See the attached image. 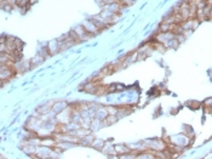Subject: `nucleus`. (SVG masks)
I'll return each instance as SVG.
<instances>
[{
  "label": "nucleus",
  "mask_w": 212,
  "mask_h": 159,
  "mask_svg": "<svg viewBox=\"0 0 212 159\" xmlns=\"http://www.w3.org/2000/svg\"><path fill=\"white\" fill-rule=\"evenodd\" d=\"M82 27H84V29L86 30L88 33H90V34H92V35H95V34H97L98 32H100V29L92 23V21L90 20V21H85L82 24H81Z\"/></svg>",
  "instance_id": "obj_1"
},
{
  "label": "nucleus",
  "mask_w": 212,
  "mask_h": 159,
  "mask_svg": "<svg viewBox=\"0 0 212 159\" xmlns=\"http://www.w3.org/2000/svg\"><path fill=\"white\" fill-rule=\"evenodd\" d=\"M46 48H48V50H49V52H50L51 56L56 55L60 51V42H58V39H54V40L49 42V44H48Z\"/></svg>",
  "instance_id": "obj_2"
},
{
  "label": "nucleus",
  "mask_w": 212,
  "mask_h": 159,
  "mask_svg": "<svg viewBox=\"0 0 212 159\" xmlns=\"http://www.w3.org/2000/svg\"><path fill=\"white\" fill-rule=\"evenodd\" d=\"M12 70L14 69H0V80L6 82L12 76Z\"/></svg>",
  "instance_id": "obj_3"
},
{
  "label": "nucleus",
  "mask_w": 212,
  "mask_h": 159,
  "mask_svg": "<svg viewBox=\"0 0 212 159\" xmlns=\"http://www.w3.org/2000/svg\"><path fill=\"white\" fill-rule=\"evenodd\" d=\"M66 106H67L66 102H55L51 109H52L55 113H60V112H63V111L66 109Z\"/></svg>",
  "instance_id": "obj_4"
},
{
  "label": "nucleus",
  "mask_w": 212,
  "mask_h": 159,
  "mask_svg": "<svg viewBox=\"0 0 212 159\" xmlns=\"http://www.w3.org/2000/svg\"><path fill=\"white\" fill-rule=\"evenodd\" d=\"M44 61H45V58L42 57L41 55H36L35 57H33V58L30 60V64H32V67H36V66L41 64Z\"/></svg>",
  "instance_id": "obj_5"
},
{
  "label": "nucleus",
  "mask_w": 212,
  "mask_h": 159,
  "mask_svg": "<svg viewBox=\"0 0 212 159\" xmlns=\"http://www.w3.org/2000/svg\"><path fill=\"white\" fill-rule=\"evenodd\" d=\"M170 23H166V22H162L161 24H160V27H159V29H160V33H166V32H170Z\"/></svg>",
  "instance_id": "obj_6"
},
{
  "label": "nucleus",
  "mask_w": 212,
  "mask_h": 159,
  "mask_svg": "<svg viewBox=\"0 0 212 159\" xmlns=\"http://www.w3.org/2000/svg\"><path fill=\"white\" fill-rule=\"evenodd\" d=\"M16 6L17 8H24L28 5V0H16Z\"/></svg>",
  "instance_id": "obj_7"
},
{
  "label": "nucleus",
  "mask_w": 212,
  "mask_h": 159,
  "mask_svg": "<svg viewBox=\"0 0 212 159\" xmlns=\"http://www.w3.org/2000/svg\"><path fill=\"white\" fill-rule=\"evenodd\" d=\"M114 149H115V152H116V153H119V154H122V153H126L127 151H129V149H127L126 147H121V146H116V147H115Z\"/></svg>",
  "instance_id": "obj_8"
},
{
  "label": "nucleus",
  "mask_w": 212,
  "mask_h": 159,
  "mask_svg": "<svg viewBox=\"0 0 212 159\" xmlns=\"http://www.w3.org/2000/svg\"><path fill=\"white\" fill-rule=\"evenodd\" d=\"M68 34H69V35H70V36L74 39V40H75V43H80V42H81V40H80V38L78 36V34H76L74 30H70Z\"/></svg>",
  "instance_id": "obj_9"
},
{
  "label": "nucleus",
  "mask_w": 212,
  "mask_h": 159,
  "mask_svg": "<svg viewBox=\"0 0 212 159\" xmlns=\"http://www.w3.org/2000/svg\"><path fill=\"white\" fill-rule=\"evenodd\" d=\"M107 112H108V114H116L118 113V108L116 107H107Z\"/></svg>",
  "instance_id": "obj_10"
},
{
  "label": "nucleus",
  "mask_w": 212,
  "mask_h": 159,
  "mask_svg": "<svg viewBox=\"0 0 212 159\" xmlns=\"http://www.w3.org/2000/svg\"><path fill=\"white\" fill-rule=\"evenodd\" d=\"M114 91H116V84H112L107 88V92H114Z\"/></svg>",
  "instance_id": "obj_11"
},
{
  "label": "nucleus",
  "mask_w": 212,
  "mask_h": 159,
  "mask_svg": "<svg viewBox=\"0 0 212 159\" xmlns=\"http://www.w3.org/2000/svg\"><path fill=\"white\" fill-rule=\"evenodd\" d=\"M121 5H124V6H129V5H131L132 3H134V0H121Z\"/></svg>",
  "instance_id": "obj_12"
},
{
  "label": "nucleus",
  "mask_w": 212,
  "mask_h": 159,
  "mask_svg": "<svg viewBox=\"0 0 212 159\" xmlns=\"http://www.w3.org/2000/svg\"><path fill=\"white\" fill-rule=\"evenodd\" d=\"M137 158H155V157L152 155V154H149V153H144L142 155H137Z\"/></svg>",
  "instance_id": "obj_13"
},
{
  "label": "nucleus",
  "mask_w": 212,
  "mask_h": 159,
  "mask_svg": "<svg viewBox=\"0 0 212 159\" xmlns=\"http://www.w3.org/2000/svg\"><path fill=\"white\" fill-rule=\"evenodd\" d=\"M8 51V49H6V44L4 43V44H2L0 43V52H6Z\"/></svg>",
  "instance_id": "obj_14"
},
{
  "label": "nucleus",
  "mask_w": 212,
  "mask_h": 159,
  "mask_svg": "<svg viewBox=\"0 0 212 159\" xmlns=\"http://www.w3.org/2000/svg\"><path fill=\"white\" fill-rule=\"evenodd\" d=\"M211 103H212V98L210 97V98H207V100L204 102V106H206V107H211Z\"/></svg>",
  "instance_id": "obj_15"
},
{
  "label": "nucleus",
  "mask_w": 212,
  "mask_h": 159,
  "mask_svg": "<svg viewBox=\"0 0 212 159\" xmlns=\"http://www.w3.org/2000/svg\"><path fill=\"white\" fill-rule=\"evenodd\" d=\"M6 35H3L2 38H0V43H2V44H4V43H6Z\"/></svg>",
  "instance_id": "obj_16"
},
{
  "label": "nucleus",
  "mask_w": 212,
  "mask_h": 159,
  "mask_svg": "<svg viewBox=\"0 0 212 159\" xmlns=\"http://www.w3.org/2000/svg\"><path fill=\"white\" fill-rule=\"evenodd\" d=\"M5 2H6V0H0V8H2V6H3V4H4Z\"/></svg>",
  "instance_id": "obj_17"
},
{
  "label": "nucleus",
  "mask_w": 212,
  "mask_h": 159,
  "mask_svg": "<svg viewBox=\"0 0 212 159\" xmlns=\"http://www.w3.org/2000/svg\"><path fill=\"white\" fill-rule=\"evenodd\" d=\"M2 85H3V82H2V80H0V88H2Z\"/></svg>",
  "instance_id": "obj_18"
}]
</instances>
